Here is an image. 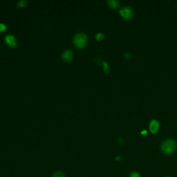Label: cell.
Returning a JSON list of instances; mask_svg holds the SVG:
<instances>
[{
    "label": "cell",
    "mask_w": 177,
    "mask_h": 177,
    "mask_svg": "<svg viewBox=\"0 0 177 177\" xmlns=\"http://www.w3.org/2000/svg\"><path fill=\"white\" fill-rule=\"evenodd\" d=\"M160 148L163 153L166 154H171L176 151L177 148L176 142L173 139H167L162 142Z\"/></svg>",
    "instance_id": "1"
},
{
    "label": "cell",
    "mask_w": 177,
    "mask_h": 177,
    "mask_svg": "<svg viewBox=\"0 0 177 177\" xmlns=\"http://www.w3.org/2000/svg\"><path fill=\"white\" fill-rule=\"evenodd\" d=\"M74 44L78 48H83L85 46L87 41V36L85 34L80 32L77 33L74 37Z\"/></svg>",
    "instance_id": "2"
},
{
    "label": "cell",
    "mask_w": 177,
    "mask_h": 177,
    "mask_svg": "<svg viewBox=\"0 0 177 177\" xmlns=\"http://www.w3.org/2000/svg\"><path fill=\"white\" fill-rule=\"evenodd\" d=\"M120 15L125 19H131L133 16V9L129 6H124L120 10Z\"/></svg>",
    "instance_id": "3"
},
{
    "label": "cell",
    "mask_w": 177,
    "mask_h": 177,
    "mask_svg": "<svg viewBox=\"0 0 177 177\" xmlns=\"http://www.w3.org/2000/svg\"><path fill=\"white\" fill-rule=\"evenodd\" d=\"M159 122L156 120H151L149 123V130L152 133H156L159 129Z\"/></svg>",
    "instance_id": "4"
},
{
    "label": "cell",
    "mask_w": 177,
    "mask_h": 177,
    "mask_svg": "<svg viewBox=\"0 0 177 177\" xmlns=\"http://www.w3.org/2000/svg\"><path fill=\"white\" fill-rule=\"evenodd\" d=\"M5 39H6V42L7 44L10 46H11V47H15L17 46V41H16L15 37H13L12 35H7Z\"/></svg>",
    "instance_id": "5"
},
{
    "label": "cell",
    "mask_w": 177,
    "mask_h": 177,
    "mask_svg": "<svg viewBox=\"0 0 177 177\" xmlns=\"http://www.w3.org/2000/svg\"><path fill=\"white\" fill-rule=\"evenodd\" d=\"M73 57V54L71 50L68 49L63 53L62 54V59L66 62H70Z\"/></svg>",
    "instance_id": "6"
},
{
    "label": "cell",
    "mask_w": 177,
    "mask_h": 177,
    "mask_svg": "<svg viewBox=\"0 0 177 177\" xmlns=\"http://www.w3.org/2000/svg\"><path fill=\"white\" fill-rule=\"evenodd\" d=\"M108 4H109V6L111 7V8H118L119 6V5H120V3L118 1H115V0H109V1H108Z\"/></svg>",
    "instance_id": "7"
},
{
    "label": "cell",
    "mask_w": 177,
    "mask_h": 177,
    "mask_svg": "<svg viewBox=\"0 0 177 177\" xmlns=\"http://www.w3.org/2000/svg\"><path fill=\"white\" fill-rule=\"evenodd\" d=\"M102 65H103V69L104 71L106 72V73H108V72L109 71V65H108L107 62H106L105 61H103V62H102Z\"/></svg>",
    "instance_id": "8"
},
{
    "label": "cell",
    "mask_w": 177,
    "mask_h": 177,
    "mask_svg": "<svg viewBox=\"0 0 177 177\" xmlns=\"http://www.w3.org/2000/svg\"><path fill=\"white\" fill-rule=\"evenodd\" d=\"M104 37V35L103 33H102V32H98V33L96 34V35H95V39H97V41H100L101 39H102Z\"/></svg>",
    "instance_id": "9"
},
{
    "label": "cell",
    "mask_w": 177,
    "mask_h": 177,
    "mask_svg": "<svg viewBox=\"0 0 177 177\" xmlns=\"http://www.w3.org/2000/svg\"><path fill=\"white\" fill-rule=\"evenodd\" d=\"M53 177H65V175L61 171H56L53 174Z\"/></svg>",
    "instance_id": "10"
},
{
    "label": "cell",
    "mask_w": 177,
    "mask_h": 177,
    "mask_svg": "<svg viewBox=\"0 0 177 177\" xmlns=\"http://www.w3.org/2000/svg\"><path fill=\"white\" fill-rule=\"evenodd\" d=\"M27 1H24V0H21L19 2L17 3V5L19 7H24L26 5Z\"/></svg>",
    "instance_id": "11"
},
{
    "label": "cell",
    "mask_w": 177,
    "mask_h": 177,
    "mask_svg": "<svg viewBox=\"0 0 177 177\" xmlns=\"http://www.w3.org/2000/svg\"><path fill=\"white\" fill-rule=\"evenodd\" d=\"M7 28L6 26L3 24H0V31L1 32H5Z\"/></svg>",
    "instance_id": "12"
},
{
    "label": "cell",
    "mask_w": 177,
    "mask_h": 177,
    "mask_svg": "<svg viewBox=\"0 0 177 177\" xmlns=\"http://www.w3.org/2000/svg\"><path fill=\"white\" fill-rule=\"evenodd\" d=\"M130 177H140V174L137 172H132L130 174Z\"/></svg>",
    "instance_id": "13"
},
{
    "label": "cell",
    "mask_w": 177,
    "mask_h": 177,
    "mask_svg": "<svg viewBox=\"0 0 177 177\" xmlns=\"http://www.w3.org/2000/svg\"><path fill=\"white\" fill-rule=\"evenodd\" d=\"M147 131H146V130H145V131H142V135L147 134Z\"/></svg>",
    "instance_id": "14"
},
{
    "label": "cell",
    "mask_w": 177,
    "mask_h": 177,
    "mask_svg": "<svg viewBox=\"0 0 177 177\" xmlns=\"http://www.w3.org/2000/svg\"><path fill=\"white\" fill-rule=\"evenodd\" d=\"M167 177H169V176H167Z\"/></svg>",
    "instance_id": "15"
}]
</instances>
